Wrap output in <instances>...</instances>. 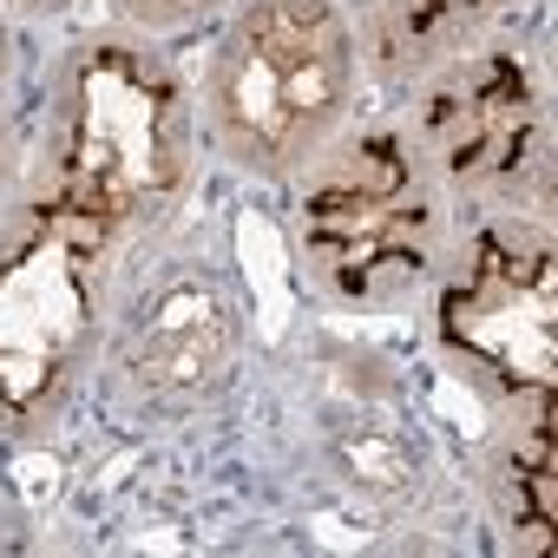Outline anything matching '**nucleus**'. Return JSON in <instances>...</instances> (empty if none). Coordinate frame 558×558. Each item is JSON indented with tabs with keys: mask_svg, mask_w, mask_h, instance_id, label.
<instances>
[{
	"mask_svg": "<svg viewBox=\"0 0 558 558\" xmlns=\"http://www.w3.org/2000/svg\"><path fill=\"white\" fill-rule=\"evenodd\" d=\"M191 158V93L145 34H93L53 66L40 197L106 250L171 217Z\"/></svg>",
	"mask_w": 558,
	"mask_h": 558,
	"instance_id": "nucleus-1",
	"label": "nucleus"
},
{
	"mask_svg": "<svg viewBox=\"0 0 558 558\" xmlns=\"http://www.w3.org/2000/svg\"><path fill=\"white\" fill-rule=\"evenodd\" d=\"M355 86L362 47L336 0H236L204 53L197 112L243 178H296L342 138Z\"/></svg>",
	"mask_w": 558,
	"mask_h": 558,
	"instance_id": "nucleus-2",
	"label": "nucleus"
},
{
	"mask_svg": "<svg viewBox=\"0 0 558 558\" xmlns=\"http://www.w3.org/2000/svg\"><path fill=\"white\" fill-rule=\"evenodd\" d=\"M106 243L47 197L0 223V434H40L66 414L99 355Z\"/></svg>",
	"mask_w": 558,
	"mask_h": 558,
	"instance_id": "nucleus-3",
	"label": "nucleus"
},
{
	"mask_svg": "<svg viewBox=\"0 0 558 558\" xmlns=\"http://www.w3.org/2000/svg\"><path fill=\"white\" fill-rule=\"evenodd\" d=\"M303 263L342 303H395L434 269L440 178L401 132H355L323 151L303 191Z\"/></svg>",
	"mask_w": 558,
	"mask_h": 558,
	"instance_id": "nucleus-4",
	"label": "nucleus"
},
{
	"mask_svg": "<svg viewBox=\"0 0 558 558\" xmlns=\"http://www.w3.org/2000/svg\"><path fill=\"white\" fill-rule=\"evenodd\" d=\"M243 355V303L210 263H178L125 310L106 349V401L132 421H184L217 401Z\"/></svg>",
	"mask_w": 558,
	"mask_h": 558,
	"instance_id": "nucleus-5",
	"label": "nucleus"
},
{
	"mask_svg": "<svg viewBox=\"0 0 558 558\" xmlns=\"http://www.w3.org/2000/svg\"><path fill=\"white\" fill-rule=\"evenodd\" d=\"M421 158L447 191L532 197L545 184V93L519 53L466 47L421 80Z\"/></svg>",
	"mask_w": 558,
	"mask_h": 558,
	"instance_id": "nucleus-6",
	"label": "nucleus"
},
{
	"mask_svg": "<svg viewBox=\"0 0 558 558\" xmlns=\"http://www.w3.org/2000/svg\"><path fill=\"white\" fill-rule=\"evenodd\" d=\"M447 336L499 381L545 395L551 388V263L545 250L512 243V236H480L473 263L447 290Z\"/></svg>",
	"mask_w": 558,
	"mask_h": 558,
	"instance_id": "nucleus-7",
	"label": "nucleus"
},
{
	"mask_svg": "<svg viewBox=\"0 0 558 558\" xmlns=\"http://www.w3.org/2000/svg\"><path fill=\"white\" fill-rule=\"evenodd\" d=\"M512 0H375V47L395 80H427L453 53L480 47L486 21Z\"/></svg>",
	"mask_w": 558,
	"mask_h": 558,
	"instance_id": "nucleus-8",
	"label": "nucleus"
},
{
	"mask_svg": "<svg viewBox=\"0 0 558 558\" xmlns=\"http://www.w3.org/2000/svg\"><path fill=\"white\" fill-rule=\"evenodd\" d=\"M236 0H112V14L125 34H145V40H165V34H184V27H204L217 14H230Z\"/></svg>",
	"mask_w": 558,
	"mask_h": 558,
	"instance_id": "nucleus-9",
	"label": "nucleus"
},
{
	"mask_svg": "<svg viewBox=\"0 0 558 558\" xmlns=\"http://www.w3.org/2000/svg\"><path fill=\"white\" fill-rule=\"evenodd\" d=\"M21 178V125H14V14L0 0V210Z\"/></svg>",
	"mask_w": 558,
	"mask_h": 558,
	"instance_id": "nucleus-10",
	"label": "nucleus"
},
{
	"mask_svg": "<svg viewBox=\"0 0 558 558\" xmlns=\"http://www.w3.org/2000/svg\"><path fill=\"white\" fill-rule=\"evenodd\" d=\"M66 8H80V0H8V14H34V21H47V14H66Z\"/></svg>",
	"mask_w": 558,
	"mask_h": 558,
	"instance_id": "nucleus-11",
	"label": "nucleus"
}]
</instances>
